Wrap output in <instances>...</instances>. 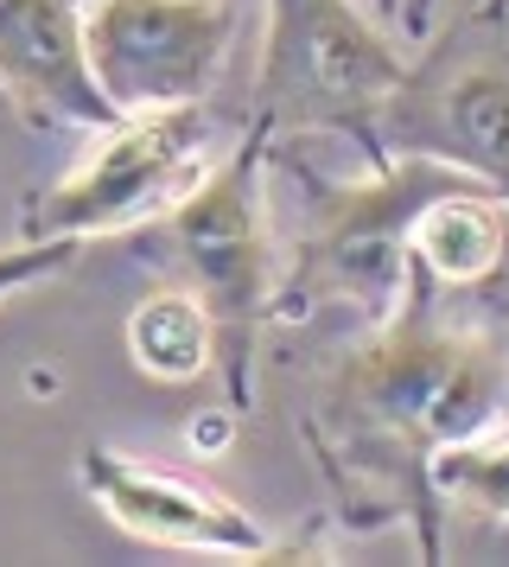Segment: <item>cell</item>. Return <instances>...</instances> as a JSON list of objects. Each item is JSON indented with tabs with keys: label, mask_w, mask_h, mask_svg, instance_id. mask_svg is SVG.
<instances>
[{
	"label": "cell",
	"mask_w": 509,
	"mask_h": 567,
	"mask_svg": "<svg viewBox=\"0 0 509 567\" xmlns=\"http://www.w3.org/2000/svg\"><path fill=\"white\" fill-rule=\"evenodd\" d=\"M509 421V344L484 326H453L433 281L407 261L402 300L370 319L312 389L300 434L319 460L344 529H407L420 561H446L439 460Z\"/></svg>",
	"instance_id": "1"
},
{
	"label": "cell",
	"mask_w": 509,
	"mask_h": 567,
	"mask_svg": "<svg viewBox=\"0 0 509 567\" xmlns=\"http://www.w3.org/2000/svg\"><path fill=\"white\" fill-rule=\"evenodd\" d=\"M268 147L274 141L242 115V141L217 159V173L173 217H159L173 281L191 287L198 307L210 312L217 377L236 414L254 402V358H261V332L280 319V268H287L268 217Z\"/></svg>",
	"instance_id": "2"
},
{
	"label": "cell",
	"mask_w": 509,
	"mask_h": 567,
	"mask_svg": "<svg viewBox=\"0 0 509 567\" xmlns=\"http://www.w3.org/2000/svg\"><path fill=\"white\" fill-rule=\"evenodd\" d=\"M407 78V52L363 0H268L249 128L268 141L337 134L382 166V109Z\"/></svg>",
	"instance_id": "3"
},
{
	"label": "cell",
	"mask_w": 509,
	"mask_h": 567,
	"mask_svg": "<svg viewBox=\"0 0 509 567\" xmlns=\"http://www.w3.org/2000/svg\"><path fill=\"white\" fill-rule=\"evenodd\" d=\"M305 179V230L293 243V256L280 268V319L344 300L363 319L402 300L407 287V224L427 205L433 192L465 185L453 166L420 154H395L370 166V179Z\"/></svg>",
	"instance_id": "4"
},
{
	"label": "cell",
	"mask_w": 509,
	"mask_h": 567,
	"mask_svg": "<svg viewBox=\"0 0 509 567\" xmlns=\"http://www.w3.org/2000/svg\"><path fill=\"white\" fill-rule=\"evenodd\" d=\"M236 141H242V122H229L217 103L115 115L108 128H96V147L39 198V210L25 217V236L96 243V236L147 230L217 173V159Z\"/></svg>",
	"instance_id": "5"
},
{
	"label": "cell",
	"mask_w": 509,
	"mask_h": 567,
	"mask_svg": "<svg viewBox=\"0 0 509 567\" xmlns=\"http://www.w3.org/2000/svg\"><path fill=\"white\" fill-rule=\"evenodd\" d=\"M382 154H420L509 205V0H471L382 109Z\"/></svg>",
	"instance_id": "6"
},
{
	"label": "cell",
	"mask_w": 509,
	"mask_h": 567,
	"mask_svg": "<svg viewBox=\"0 0 509 567\" xmlns=\"http://www.w3.org/2000/svg\"><path fill=\"white\" fill-rule=\"evenodd\" d=\"M242 27L236 0H90V78L122 115L210 103Z\"/></svg>",
	"instance_id": "7"
},
{
	"label": "cell",
	"mask_w": 509,
	"mask_h": 567,
	"mask_svg": "<svg viewBox=\"0 0 509 567\" xmlns=\"http://www.w3.org/2000/svg\"><path fill=\"white\" fill-rule=\"evenodd\" d=\"M76 478L115 529L153 542V548H185V555H217V561H280L287 555L229 491L191 478L178 465H147L108 453V446H83Z\"/></svg>",
	"instance_id": "8"
},
{
	"label": "cell",
	"mask_w": 509,
	"mask_h": 567,
	"mask_svg": "<svg viewBox=\"0 0 509 567\" xmlns=\"http://www.w3.org/2000/svg\"><path fill=\"white\" fill-rule=\"evenodd\" d=\"M83 0H0V109L32 128H108L122 109L90 78Z\"/></svg>",
	"instance_id": "9"
},
{
	"label": "cell",
	"mask_w": 509,
	"mask_h": 567,
	"mask_svg": "<svg viewBox=\"0 0 509 567\" xmlns=\"http://www.w3.org/2000/svg\"><path fill=\"white\" fill-rule=\"evenodd\" d=\"M509 249V205L478 185H446L407 224V261L433 287H478L503 268Z\"/></svg>",
	"instance_id": "10"
},
{
	"label": "cell",
	"mask_w": 509,
	"mask_h": 567,
	"mask_svg": "<svg viewBox=\"0 0 509 567\" xmlns=\"http://www.w3.org/2000/svg\"><path fill=\"white\" fill-rule=\"evenodd\" d=\"M127 358L153 383H198L217 370V332L210 312L198 307L191 287H153L141 307L127 312Z\"/></svg>",
	"instance_id": "11"
},
{
	"label": "cell",
	"mask_w": 509,
	"mask_h": 567,
	"mask_svg": "<svg viewBox=\"0 0 509 567\" xmlns=\"http://www.w3.org/2000/svg\"><path fill=\"white\" fill-rule=\"evenodd\" d=\"M439 497L458 516H478V523H509V421L490 434L465 440L439 460Z\"/></svg>",
	"instance_id": "12"
},
{
	"label": "cell",
	"mask_w": 509,
	"mask_h": 567,
	"mask_svg": "<svg viewBox=\"0 0 509 567\" xmlns=\"http://www.w3.org/2000/svg\"><path fill=\"white\" fill-rule=\"evenodd\" d=\"M76 256H83V243H71V236H25L13 249H0V300H13L25 287L64 275Z\"/></svg>",
	"instance_id": "13"
},
{
	"label": "cell",
	"mask_w": 509,
	"mask_h": 567,
	"mask_svg": "<svg viewBox=\"0 0 509 567\" xmlns=\"http://www.w3.org/2000/svg\"><path fill=\"white\" fill-rule=\"evenodd\" d=\"M363 7L376 13L382 27H402V32H407V0H363Z\"/></svg>",
	"instance_id": "14"
},
{
	"label": "cell",
	"mask_w": 509,
	"mask_h": 567,
	"mask_svg": "<svg viewBox=\"0 0 509 567\" xmlns=\"http://www.w3.org/2000/svg\"><path fill=\"white\" fill-rule=\"evenodd\" d=\"M427 13H433V0H407V32L427 27Z\"/></svg>",
	"instance_id": "15"
}]
</instances>
